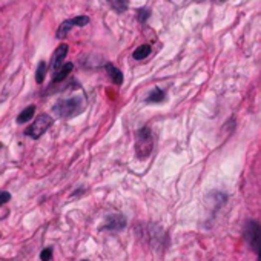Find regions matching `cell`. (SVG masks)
<instances>
[{
    "instance_id": "obj_16",
    "label": "cell",
    "mask_w": 261,
    "mask_h": 261,
    "mask_svg": "<svg viewBox=\"0 0 261 261\" xmlns=\"http://www.w3.org/2000/svg\"><path fill=\"white\" fill-rule=\"evenodd\" d=\"M51 258H52V248H45L40 252V260L42 261H51Z\"/></svg>"
},
{
    "instance_id": "obj_7",
    "label": "cell",
    "mask_w": 261,
    "mask_h": 261,
    "mask_svg": "<svg viewBox=\"0 0 261 261\" xmlns=\"http://www.w3.org/2000/svg\"><path fill=\"white\" fill-rule=\"evenodd\" d=\"M126 226V218L123 215H109L105 220L103 229L106 231H122Z\"/></svg>"
},
{
    "instance_id": "obj_3",
    "label": "cell",
    "mask_w": 261,
    "mask_h": 261,
    "mask_svg": "<svg viewBox=\"0 0 261 261\" xmlns=\"http://www.w3.org/2000/svg\"><path fill=\"white\" fill-rule=\"evenodd\" d=\"M245 238L252 251L257 254L261 251V225L251 220L245 226Z\"/></svg>"
},
{
    "instance_id": "obj_5",
    "label": "cell",
    "mask_w": 261,
    "mask_h": 261,
    "mask_svg": "<svg viewBox=\"0 0 261 261\" xmlns=\"http://www.w3.org/2000/svg\"><path fill=\"white\" fill-rule=\"evenodd\" d=\"M89 23V17L88 15H77L74 18H68L63 20V23L58 26L57 29V38H65L68 35V32L74 28V26H86Z\"/></svg>"
},
{
    "instance_id": "obj_1",
    "label": "cell",
    "mask_w": 261,
    "mask_h": 261,
    "mask_svg": "<svg viewBox=\"0 0 261 261\" xmlns=\"http://www.w3.org/2000/svg\"><path fill=\"white\" fill-rule=\"evenodd\" d=\"M83 98L82 97H71V98H63L52 106V112L60 117V118H71L78 115L83 111Z\"/></svg>"
},
{
    "instance_id": "obj_14",
    "label": "cell",
    "mask_w": 261,
    "mask_h": 261,
    "mask_svg": "<svg viewBox=\"0 0 261 261\" xmlns=\"http://www.w3.org/2000/svg\"><path fill=\"white\" fill-rule=\"evenodd\" d=\"M46 69H48V66H46V63L43 62H40L38 63V66H37V71H35V82L40 85V83H43V80H45V75H46Z\"/></svg>"
},
{
    "instance_id": "obj_11",
    "label": "cell",
    "mask_w": 261,
    "mask_h": 261,
    "mask_svg": "<svg viewBox=\"0 0 261 261\" xmlns=\"http://www.w3.org/2000/svg\"><path fill=\"white\" fill-rule=\"evenodd\" d=\"M151 51H152V49H151V45H148V43L140 45V46L134 51L132 57H134L135 60H145L146 57H149Z\"/></svg>"
},
{
    "instance_id": "obj_15",
    "label": "cell",
    "mask_w": 261,
    "mask_h": 261,
    "mask_svg": "<svg viewBox=\"0 0 261 261\" xmlns=\"http://www.w3.org/2000/svg\"><path fill=\"white\" fill-rule=\"evenodd\" d=\"M151 17V9L143 6V8H138L137 9V20L140 23H146V20H149Z\"/></svg>"
},
{
    "instance_id": "obj_19",
    "label": "cell",
    "mask_w": 261,
    "mask_h": 261,
    "mask_svg": "<svg viewBox=\"0 0 261 261\" xmlns=\"http://www.w3.org/2000/svg\"><path fill=\"white\" fill-rule=\"evenodd\" d=\"M195 2H205V0H195Z\"/></svg>"
},
{
    "instance_id": "obj_2",
    "label": "cell",
    "mask_w": 261,
    "mask_h": 261,
    "mask_svg": "<svg viewBox=\"0 0 261 261\" xmlns=\"http://www.w3.org/2000/svg\"><path fill=\"white\" fill-rule=\"evenodd\" d=\"M52 123H54V118H52L49 114L38 115V117L34 120V122H32V125H29V126L25 129V135H28L29 138L37 140V138L42 137V135L52 126Z\"/></svg>"
},
{
    "instance_id": "obj_9",
    "label": "cell",
    "mask_w": 261,
    "mask_h": 261,
    "mask_svg": "<svg viewBox=\"0 0 261 261\" xmlns=\"http://www.w3.org/2000/svg\"><path fill=\"white\" fill-rule=\"evenodd\" d=\"M74 69V65L72 63H65L62 68H60L58 71H55L54 72V77H52V82L54 83H58V82H62V80H65L68 75H69V72Z\"/></svg>"
},
{
    "instance_id": "obj_10",
    "label": "cell",
    "mask_w": 261,
    "mask_h": 261,
    "mask_svg": "<svg viewBox=\"0 0 261 261\" xmlns=\"http://www.w3.org/2000/svg\"><path fill=\"white\" fill-rule=\"evenodd\" d=\"M34 112H35V106L34 105H31V106H28V108H25L22 112H20V115L15 118V122L18 123V125H23V123H28L29 120L32 118V115H34Z\"/></svg>"
},
{
    "instance_id": "obj_17",
    "label": "cell",
    "mask_w": 261,
    "mask_h": 261,
    "mask_svg": "<svg viewBox=\"0 0 261 261\" xmlns=\"http://www.w3.org/2000/svg\"><path fill=\"white\" fill-rule=\"evenodd\" d=\"M11 200V194L6 192V191H2L0 192V206H3L5 203H8Z\"/></svg>"
},
{
    "instance_id": "obj_18",
    "label": "cell",
    "mask_w": 261,
    "mask_h": 261,
    "mask_svg": "<svg viewBox=\"0 0 261 261\" xmlns=\"http://www.w3.org/2000/svg\"><path fill=\"white\" fill-rule=\"evenodd\" d=\"M258 261H261V251L258 252Z\"/></svg>"
},
{
    "instance_id": "obj_4",
    "label": "cell",
    "mask_w": 261,
    "mask_h": 261,
    "mask_svg": "<svg viewBox=\"0 0 261 261\" xmlns=\"http://www.w3.org/2000/svg\"><path fill=\"white\" fill-rule=\"evenodd\" d=\"M152 151V135L148 128H143L138 131L137 143H135V152L138 158H146Z\"/></svg>"
},
{
    "instance_id": "obj_13",
    "label": "cell",
    "mask_w": 261,
    "mask_h": 261,
    "mask_svg": "<svg viewBox=\"0 0 261 261\" xmlns=\"http://www.w3.org/2000/svg\"><path fill=\"white\" fill-rule=\"evenodd\" d=\"M165 100V92L160 89V88H154L151 91V94L148 95V102L149 103H160Z\"/></svg>"
},
{
    "instance_id": "obj_8",
    "label": "cell",
    "mask_w": 261,
    "mask_h": 261,
    "mask_svg": "<svg viewBox=\"0 0 261 261\" xmlns=\"http://www.w3.org/2000/svg\"><path fill=\"white\" fill-rule=\"evenodd\" d=\"M105 68H106V72H108L109 78L112 80L115 85H122L123 83V72L120 71L118 68H115L112 63H106Z\"/></svg>"
},
{
    "instance_id": "obj_6",
    "label": "cell",
    "mask_w": 261,
    "mask_h": 261,
    "mask_svg": "<svg viewBox=\"0 0 261 261\" xmlns=\"http://www.w3.org/2000/svg\"><path fill=\"white\" fill-rule=\"evenodd\" d=\"M68 45H65V43H62L60 45L55 51H54V54H52V58H51V69L55 72V71H58L60 68H62L65 63H63V60H65V57H66V54H68Z\"/></svg>"
},
{
    "instance_id": "obj_12",
    "label": "cell",
    "mask_w": 261,
    "mask_h": 261,
    "mask_svg": "<svg viewBox=\"0 0 261 261\" xmlns=\"http://www.w3.org/2000/svg\"><path fill=\"white\" fill-rule=\"evenodd\" d=\"M108 2H109L111 8L118 14L125 12L129 8V0H108Z\"/></svg>"
},
{
    "instance_id": "obj_20",
    "label": "cell",
    "mask_w": 261,
    "mask_h": 261,
    "mask_svg": "<svg viewBox=\"0 0 261 261\" xmlns=\"http://www.w3.org/2000/svg\"><path fill=\"white\" fill-rule=\"evenodd\" d=\"M80 261H89V260H80Z\"/></svg>"
}]
</instances>
